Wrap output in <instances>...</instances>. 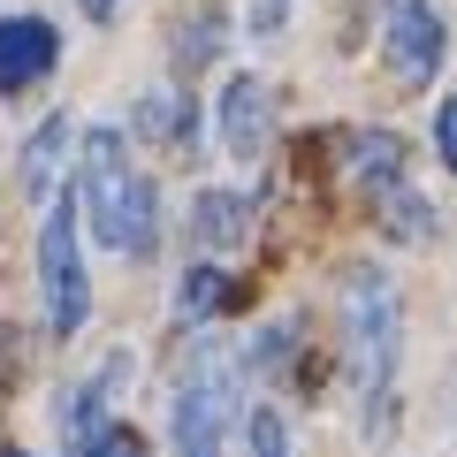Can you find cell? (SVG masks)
I'll return each mask as SVG.
<instances>
[{"label":"cell","mask_w":457,"mask_h":457,"mask_svg":"<svg viewBox=\"0 0 457 457\" xmlns=\"http://www.w3.org/2000/svg\"><path fill=\"white\" fill-rule=\"evenodd\" d=\"M77 206L92 221V237L122 260H145L153 252V221H161V198H153L145 168H130L122 130H84V168H77Z\"/></svg>","instance_id":"cell-1"},{"label":"cell","mask_w":457,"mask_h":457,"mask_svg":"<svg viewBox=\"0 0 457 457\" xmlns=\"http://www.w3.org/2000/svg\"><path fill=\"white\" fill-rule=\"evenodd\" d=\"M343 343H351L359 389L381 396L396 374V351H404V305H396V282L381 267H351L343 275Z\"/></svg>","instance_id":"cell-2"},{"label":"cell","mask_w":457,"mask_h":457,"mask_svg":"<svg viewBox=\"0 0 457 457\" xmlns=\"http://www.w3.org/2000/svg\"><path fill=\"white\" fill-rule=\"evenodd\" d=\"M237 411H245V374H237V359L221 343H206L176 389V420H168L176 427V457H228Z\"/></svg>","instance_id":"cell-3"},{"label":"cell","mask_w":457,"mask_h":457,"mask_svg":"<svg viewBox=\"0 0 457 457\" xmlns=\"http://www.w3.org/2000/svg\"><path fill=\"white\" fill-rule=\"evenodd\" d=\"M38 297H46V328L77 336L92 320V275H84V245H77V198H54L46 228H38Z\"/></svg>","instance_id":"cell-4"},{"label":"cell","mask_w":457,"mask_h":457,"mask_svg":"<svg viewBox=\"0 0 457 457\" xmlns=\"http://www.w3.org/2000/svg\"><path fill=\"white\" fill-rule=\"evenodd\" d=\"M450 54V31H442L435 0H381V62L404 92H427Z\"/></svg>","instance_id":"cell-5"},{"label":"cell","mask_w":457,"mask_h":457,"mask_svg":"<svg viewBox=\"0 0 457 457\" xmlns=\"http://www.w3.org/2000/svg\"><path fill=\"white\" fill-rule=\"evenodd\" d=\"M54 62H62V31L46 16H0V99L46 84Z\"/></svg>","instance_id":"cell-6"},{"label":"cell","mask_w":457,"mask_h":457,"mask_svg":"<svg viewBox=\"0 0 457 457\" xmlns=\"http://www.w3.org/2000/svg\"><path fill=\"white\" fill-rule=\"evenodd\" d=\"M213 122H221V145L237 153V161H260V153H267V130H275L267 84H260V77H228V84H221V107H213Z\"/></svg>","instance_id":"cell-7"},{"label":"cell","mask_w":457,"mask_h":457,"mask_svg":"<svg viewBox=\"0 0 457 457\" xmlns=\"http://www.w3.org/2000/svg\"><path fill=\"white\" fill-rule=\"evenodd\" d=\"M191 237L206 252H237L252 237V198L245 191H198L191 198Z\"/></svg>","instance_id":"cell-8"},{"label":"cell","mask_w":457,"mask_h":457,"mask_svg":"<svg viewBox=\"0 0 457 457\" xmlns=\"http://www.w3.org/2000/svg\"><path fill=\"white\" fill-rule=\"evenodd\" d=\"M351 176L374 183V191L404 183V137H396V130H359V137H351Z\"/></svg>","instance_id":"cell-9"},{"label":"cell","mask_w":457,"mask_h":457,"mask_svg":"<svg viewBox=\"0 0 457 457\" xmlns=\"http://www.w3.org/2000/svg\"><path fill=\"white\" fill-rule=\"evenodd\" d=\"M62 153H69V114H54L46 130L23 145V198H46L62 183Z\"/></svg>","instance_id":"cell-10"},{"label":"cell","mask_w":457,"mask_h":457,"mask_svg":"<svg viewBox=\"0 0 457 457\" xmlns=\"http://www.w3.org/2000/svg\"><path fill=\"white\" fill-rule=\"evenodd\" d=\"M381 221H389L396 245H427V237H435V213H427V198L404 191V183H389V191H381Z\"/></svg>","instance_id":"cell-11"},{"label":"cell","mask_w":457,"mask_h":457,"mask_svg":"<svg viewBox=\"0 0 457 457\" xmlns=\"http://www.w3.org/2000/svg\"><path fill=\"white\" fill-rule=\"evenodd\" d=\"M221 305H228V275H221V267H191L176 312H183V320H206V312H221Z\"/></svg>","instance_id":"cell-12"},{"label":"cell","mask_w":457,"mask_h":457,"mask_svg":"<svg viewBox=\"0 0 457 457\" xmlns=\"http://www.w3.org/2000/svg\"><path fill=\"white\" fill-rule=\"evenodd\" d=\"M183 122H191V114H183L176 92H145L137 99V130L145 137H183Z\"/></svg>","instance_id":"cell-13"},{"label":"cell","mask_w":457,"mask_h":457,"mask_svg":"<svg viewBox=\"0 0 457 457\" xmlns=\"http://www.w3.org/2000/svg\"><path fill=\"white\" fill-rule=\"evenodd\" d=\"M245 442H252V457H290V427H282V411L275 404L245 411Z\"/></svg>","instance_id":"cell-14"},{"label":"cell","mask_w":457,"mask_h":457,"mask_svg":"<svg viewBox=\"0 0 457 457\" xmlns=\"http://www.w3.org/2000/svg\"><path fill=\"white\" fill-rule=\"evenodd\" d=\"M213 46H221V23H213V16H198V23H183V31H176V62L183 69H206Z\"/></svg>","instance_id":"cell-15"},{"label":"cell","mask_w":457,"mask_h":457,"mask_svg":"<svg viewBox=\"0 0 457 457\" xmlns=\"http://www.w3.org/2000/svg\"><path fill=\"white\" fill-rule=\"evenodd\" d=\"M77 457H145V442H137L130 435V427H99V435L92 442H84V450Z\"/></svg>","instance_id":"cell-16"},{"label":"cell","mask_w":457,"mask_h":457,"mask_svg":"<svg viewBox=\"0 0 457 457\" xmlns=\"http://www.w3.org/2000/svg\"><path fill=\"white\" fill-rule=\"evenodd\" d=\"M435 153H442V168L457 176V92L435 107Z\"/></svg>","instance_id":"cell-17"},{"label":"cell","mask_w":457,"mask_h":457,"mask_svg":"<svg viewBox=\"0 0 457 457\" xmlns=\"http://www.w3.org/2000/svg\"><path fill=\"white\" fill-rule=\"evenodd\" d=\"M282 16H290V0H260V8H252V31H282Z\"/></svg>","instance_id":"cell-18"},{"label":"cell","mask_w":457,"mask_h":457,"mask_svg":"<svg viewBox=\"0 0 457 457\" xmlns=\"http://www.w3.org/2000/svg\"><path fill=\"white\" fill-rule=\"evenodd\" d=\"M77 8H84L92 23H114V8H122V0H77Z\"/></svg>","instance_id":"cell-19"},{"label":"cell","mask_w":457,"mask_h":457,"mask_svg":"<svg viewBox=\"0 0 457 457\" xmlns=\"http://www.w3.org/2000/svg\"><path fill=\"white\" fill-rule=\"evenodd\" d=\"M0 457H31V450H0Z\"/></svg>","instance_id":"cell-20"}]
</instances>
